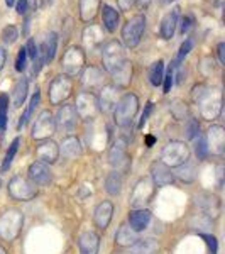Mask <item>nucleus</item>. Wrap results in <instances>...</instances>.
I'll return each mask as SVG.
<instances>
[{
    "instance_id": "nucleus-1",
    "label": "nucleus",
    "mask_w": 225,
    "mask_h": 254,
    "mask_svg": "<svg viewBox=\"0 0 225 254\" xmlns=\"http://www.w3.org/2000/svg\"><path fill=\"white\" fill-rule=\"evenodd\" d=\"M193 102L198 105L200 116L205 121H215L222 112V92L215 87H207V85L195 87Z\"/></svg>"
},
{
    "instance_id": "nucleus-2",
    "label": "nucleus",
    "mask_w": 225,
    "mask_h": 254,
    "mask_svg": "<svg viewBox=\"0 0 225 254\" xmlns=\"http://www.w3.org/2000/svg\"><path fill=\"white\" fill-rule=\"evenodd\" d=\"M139 112V98L134 93H125L118 98L115 109H113V121L120 127H129L134 122Z\"/></svg>"
},
{
    "instance_id": "nucleus-3",
    "label": "nucleus",
    "mask_w": 225,
    "mask_h": 254,
    "mask_svg": "<svg viewBox=\"0 0 225 254\" xmlns=\"http://www.w3.org/2000/svg\"><path fill=\"white\" fill-rule=\"evenodd\" d=\"M102 61H104V68L112 75L120 66H124L129 60L125 55V48L118 41H107L102 46Z\"/></svg>"
},
{
    "instance_id": "nucleus-4",
    "label": "nucleus",
    "mask_w": 225,
    "mask_h": 254,
    "mask_svg": "<svg viewBox=\"0 0 225 254\" xmlns=\"http://www.w3.org/2000/svg\"><path fill=\"white\" fill-rule=\"evenodd\" d=\"M24 214L17 208H9L0 215V237L3 241H15L22 231Z\"/></svg>"
},
{
    "instance_id": "nucleus-5",
    "label": "nucleus",
    "mask_w": 225,
    "mask_h": 254,
    "mask_svg": "<svg viewBox=\"0 0 225 254\" xmlns=\"http://www.w3.org/2000/svg\"><path fill=\"white\" fill-rule=\"evenodd\" d=\"M146 31V15L144 14H136L132 15L127 22L124 24L120 32L122 43L125 48H136L142 39V34Z\"/></svg>"
},
{
    "instance_id": "nucleus-6",
    "label": "nucleus",
    "mask_w": 225,
    "mask_h": 254,
    "mask_svg": "<svg viewBox=\"0 0 225 254\" xmlns=\"http://www.w3.org/2000/svg\"><path fill=\"white\" fill-rule=\"evenodd\" d=\"M190 159V147L183 141H171L163 147L161 151V163L168 168H178Z\"/></svg>"
},
{
    "instance_id": "nucleus-7",
    "label": "nucleus",
    "mask_w": 225,
    "mask_h": 254,
    "mask_svg": "<svg viewBox=\"0 0 225 254\" xmlns=\"http://www.w3.org/2000/svg\"><path fill=\"white\" fill-rule=\"evenodd\" d=\"M85 61H87V56H85L83 48L80 46H71L64 51L63 60H61V68H63V73L66 76H78L85 68Z\"/></svg>"
},
{
    "instance_id": "nucleus-8",
    "label": "nucleus",
    "mask_w": 225,
    "mask_h": 254,
    "mask_svg": "<svg viewBox=\"0 0 225 254\" xmlns=\"http://www.w3.org/2000/svg\"><path fill=\"white\" fill-rule=\"evenodd\" d=\"M154 193H156V185L151 178H141L134 185L132 193H130L129 203L132 208H144L147 203L153 200Z\"/></svg>"
},
{
    "instance_id": "nucleus-9",
    "label": "nucleus",
    "mask_w": 225,
    "mask_h": 254,
    "mask_svg": "<svg viewBox=\"0 0 225 254\" xmlns=\"http://www.w3.org/2000/svg\"><path fill=\"white\" fill-rule=\"evenodd\" d=\"M73 93V80L66 75H59L49 83L48 97L51 105H59L66 102Z\"/></svg>"
},
{
    "instance_id": "nucleus-10",
    "label": "nucleus",
    "mask_w": 225,
    "mask_h": 254,
    "mask_svg": "<svg viewBox=\"0 0 225 254\" xmlns=\"http://www.w3.org/2000/svg\"><path fill=\"white\" fill-rule=\"evenodd\" d=\"M7 190H9L10 198L17 200V202H29L38 195V188H36L34 183H31L27 178L19 175L10 180Z\"/></svg>"
},
{
    "instance_id": "nucleus-11",
    "label": "nucleus",
    "mask_w": 225,
    "mask_h": 254,
    "mask_svg": "<svg viewBox=\"0 0 225 254\" xmlns=\"http://www.w3.org/2000/svg\"><path fill=\"white\" fill-rule=\"evenodd\" d=\"M109 161L112 165L113 171H118L120 175L127 173L130 168V158L127 153V141L122 137H118L115 142L110 147L109 153Z\"/></svg>"
},
{
    "instance_id": "nucleus-12",
    "label": "nucleus",
    "mask_w": 225,
    "mask_h": 254,
    "mask_svg": "<svg viewBox=\"0 0 225 254\" xmlns=\"http://www.w3.org/2000/svg\"><path fill=\"white\" fill-rule=\"evenodd\" d=\"M75 110L78 114V119L83 121H95L100 114V105H98V97L92 92H81L76 97Z\"/></svg>"
},
{
    "instance_id": "nucleus-13",
    "label": "nucleus",
    "mask_w": 225,
    "mask_h": 254,
    "mask_svg": "<svg viewBox=\"0 0 225 254\" xmlns=\"http://www.w3.org/2000/svg\"><path fill=\"white\" fill-rule=\"evenodd\" d=\"M56 132V124H55V117L49 110H43L38 117L36 122L32 126V139L36 141H46Z\"/></svg>"
},
{
    "instance_id": "nucleus-14",
    "label": "nucleus",
    "mask_w": 225,
    "mask_h": 254,
    "mask_svg": "<svg viewBox=\"0 0 225 254\" xmlns=\"http://www.w3.org/2000/svg\"><path fill=\"white\" fill-rule=\"evenodd\" d=\"M55 124H56V129H59L61 132L71 136V132H75L76 126H78V114H76V110H75V105L66 104V105H63V107H59L58 114H56V119H55Z\"/></svg>"
},
{
    "instance_id": "nucleus-15",
    "label": "nucleus",
    "mask_w": 225,
    "mask_h": 254,
    "mask_svg": "<svg viewBox=\"0 0 225 254\" xmlns=\"http://www.w3.org/2000/svg\"><path fill=\"white\" fill-rule=\"evenodd\" d=\"M205 139L208 153L215 154V156H222L225 153V129L222 126H212Z\"/></svg>"
},
{
    "instance_id": "nucleus-16",
    "label": "nucleus",
    "mask_w": 225,
    "mask_h": 254,
    "mask_svg": "<svg viewBox=\"0 0 225 254\" xmlns=\"http://www.w3.org/2000/svg\"><path fill=\"white\" fill-rule=\"evenodd\" d=\"M151 180H153L156 187H168L176 182L174 175L171 173V168H168L161 161H154L151 165Z\"/></svg>"
},
{
    "instance_id": "nucleus-17",
    "label": "nucleus",
    "mask_w": 225,
    "mask_h": 254,
    "mask_svg": "<svg viewBox=\"0 0 225 254\" xmlns=\"http://www.w3.org/2000/svg\"><path fill=\"white\" fill-rule=\"evenodd\" d=\"M29 180L38 187H48L53 182V173L48 165L41 161H34L29 166Z\"/></svg>"
},
{
    "instance_id": "nucleus-18",
    "label": "nucleus",
    "mask_w": 225,
    "mask_h": 254,
    "mask_svg": "<svg viewBox=\"0 0 225 254\" xmlns=\"http://www.w3.org/2000/svg\"><path fill=\"white\" fill-rule=\"evenodd\" d=\"M36 158L39 159L44 165H53V163L58 161L59 158V146L55 141H49L46 139L44 142L36 147Z\"/></svg>"
},
{
    "instance_id": "nucleus-19",
    "label": "nucleus",
    "mask_w": 225,
    "mask_h": 254,
    "mask_svg": "<svg viewBox=\"0 0 225 254\" xmlns=\"http://www.w3.org/2000/svg\"><path fill=\"white\" fill-rule=\"evenodd\" d=\"M100 98H98V105H100V110L104 112H113L117 102H118V87H113V85H104L100 88Z\"/></svg>"
},
{
    "instance_id": "nucleus-20",
    "label": "nucleus",
    "mask_w": 225,
    "mask_h": 254,
    "mask_svg": "<svg viewBox=\"0 0 225 254\" xmlns=\"http://www.w3.org/2000/svg\"><path fill=\"white\" fill-rule=\"evenodd\" d=\"M179 7H174L173 10H169L168 14L163 17L161 20V26H159V36L163 39L168 41L174 36L176 32V27H178V19H179Z\"/></svg>"
},
{
    "instance_id": "nucleus-21",
    "label": "nucleus",
    "mask_w": 225,
    "mask_h": 254,
    "mask_svg": "<svg viewBox=\"0 0 225 254\" xmlns=\"http://www.w3.org/2000/svg\"><path fill=\"white\" fill-rule=\"evenodd\" d=\"M56 49H58V34L55 31H51L46 36L44 43L38 46V53H39V58L43 60L44 64L51 63L56 56Z\"/></svg>"
},
{
    "instance_id": "nucleus-22",
    "label": "nucleus",
    "mask_w": 225,
    "mask_h": 254,
    "mask_svg": "<svg viewBox=\"0 0 225 254\" xmlns=\"http://www.w3.org/2000/svg\"><path fill=\"white\" fill-rule=\"evenodd\" d=\"M113 217V203L112 202H102L98 203L95 208V214H93V220H95V225L100 231H105L109 227L110 222H112Z\"/></svg>"
},
{
    "instance_id": "nucleus-23",
    "label": "nucleus",
    "mask_w": 225,
    "mask_h": 254,
    "mask_svg": "<svg viewBox=\"0 0 225 254\" xmlns=\"http://www.w3.org/2000/svg\"><path fill=\"white\" fill-rule=\"evenodd\" d=\"M81 83H83V87L87 88L85 92L93 93V90L104 87V73L95 66L85 68L83 75H81Z\"/></svg>"
},
{
    "instance_id": "nucleus-24",
    "label": "nucleus",
    "mask_w": 225,
    "mask_h": 254,
    "mask_svg": "<svg viewBox=\"0 0 225 254\" xmlns=\"http://www.w3.org/2000/svg\"><path fill=\"white\" fill-rule=\"evenodd\" d=\"M151 222V212L147 208H134L129 214V227L134 232H142Z\"/></svg>"
},
{
    "instance_id": "nucleus-25",
    "label": "nucleus",
    "mask_w": 225,
    "mask_h": 254,
    "mask_svg": "<svg viewBox=\"0 0 225 254\" xmlns=\"http://www.w3.org/2000/svg\"><path fill=\"white\" fill-rule=\"evenodd\" d=\"M78 246H80V254H98V249H100V237H98L97 232L87 231L80 236Z\"/></svg>"
},
{
    "instance_id": "nucleus-26",
    "label": "nucleus",
    "mask_w": 225,
    "mask_h": 254,
    "mask_svg": "<svg viewBox=\"0 0 225 254\" xmlns=\"http://www.w3.org/2000/svg\"><path fill=\"white\" fill-rule=\"evenodd\" d=\"M196 203L202 207V210L205 212L207 217H217L220 215V200L215 195L210 193H202L200 196H196Z\"/></svg>"
},
{
    "instance_id": "nucleus-27",
    "label": "nucleus",
    "mask_w": 225,
    "mask_h": 254,
    "mask_svg": "<svg viewBox=\"0 0 225 254\" xmlns=\"http://www.w3.org/2000/svg\"><path fill=\"white\" fill-rule=\"evenodd\" d=\"M59 153H63L64 158L68 159H76L83 154V147H81V142L78 137L75 136H66L61 142Z\"/></svg>"
},
{
    "instance_id": "nucleus-28",
    "label": "nucleus",
    "mask_w": 225,
    "mask_h": 254,
    "mask_svg": "<svg viewBox=\"0 0 225 254\" xmlns=\"http://www.w3.org/2000/svg\"><path fill=\"white\" fill-rule=\"evenodd\" d=\"M100 7H102V0H78L80 19L83 22H92L97 17Z\"/></svg>"
},
{
    "instance_id": "nucleus-29",
    "label": "nucleus",
    "mask_w": 225,
    "mask_h": 254,
    "mask_svg": "<svg viewBox=\"0 0 225 254\" xmlns=\"http://www.w3.org/2000/svg\"><path fill=\"white\" fill-rule=\"evenodd\" d=\"M102 10V22H104V27L107 29L109 32H115L118 24H120V14H118L117 9H113L112 5H104L100 7Z\"/></svg>"
},
{
    "instance_id": "nucleus-30",
    "label": "nucleus",
    "mask_w": 225,
    "mask_h": 254,
    "mask_svg": "<svg viewBox=\"0 0 225 254\" xmlns=\"http://www.w3.org/2000/svg\"><path fill=\"white\" fill-rule=\"evenodd\" d=\"M81 38H83V43L87 44L90 49H93V48L100 46V44H104V29L90 24V26H87L83 29Z\"/></svg>"
},
{
    "instance_id": "nucleus-31",
    "label": "nucleus",
    "mask_w": 225,
    "mask_h": 254,
    "mask_svg": "<svg viewBox=\"0 0 225 254\" xmlns=\"http://www.w3.org/2000/svg\"><path fill=\"white\" fill-rule=\"evenodd\" d=\"M158 251L159 243L154 237H142V239H137L130 246V253L132 254H158Z\"/></svg>"
},
{
    "instance_id": "nucleus-32",
    "label": "nucleus",
    "mask_w": 225,
    "mask_h": 254,
    "mask_svg": "<svg viewBox=\"0 0 225 254\" xmlns=\"http://www.w3.org/2000/svg\"><path fill=\"white\" fill-rule=\"evenodd\" d=\"M137 241V232H134L129 225H120L115 234V243L120 248H130Z\"/></svg>"
},
{
    "instance_id": "nucleus-33",
    "label": "nucleus",
    "mask_w": 225,
    "mask_h": 254,
    "mask_svg": "<svg viewBox=\"0 0 225 254\" xmlns=\"http://www.w3.org/2000/svg\"><path fill=\"white\" fill-rule=\"evenodd\" d=\"M27 92H29V81L27 78H20L14 87V93H12V104L15 109L22 107L24 102L27 98Z\"/></svg>"
},
{
    "instance_id": "nucleus-34",
    "label": "nucleus",
    "mask_w": 225,
    "mask_h": 254,
    "mask_svg": "<svg viewBox=\"0 0 225 254\" xmlns=\"http://www.w3.org/2000/svg\"><path fill=\"white\" fill-rule=\"evenodd\" d=\"M112 78H113V81H115V85L118 88L129 87L130 80H132V63L127 61L124 66H120L115 73H112Z\"/></svg>"
},
{
    "instance_id": "nucleus-35",
    "label": "nucleus",
    "mask_w": 225,
    "mask_h": 254,
    "mask_svg": "<svg viewBox=\"0 0 225 254\" xmlns=\"http://www.w3.org/2000/svg\"><path fill=\"white\" fill-rule=\"evenodd\" d=\"M122 187H124V178H122V175L118 173V171H112V173L107 176V180H105V190H107V193L112 196L120 195Z\"/></svg>"
},
{
    "instance_id": "nucleus-36",
    "label": "nucleus",
    "mask_w": 225,
    "mask_h": 254,
    "mask_svg": "<svg viewBox=\"0 0 225 254\" xmlns=\"http://www.w3.org/2000/svg\"><path fill=\"white\" fill-rule=\"evenodd\" d=\"M39 102H41V92H39V88H36L34 95L31 97V102H29V105H27V110L24 112V116L20 117V121H19V124H17L19 130L22 129V127L32 119V116H34V112H36V109H38V105H39Z\"/></svg>"
},
{
    "instance_id": "nucleus-37",
    "label": "nucleus",
    "mask_w": 225,
    "mask_h": 254,
    "mask_svg": "<svg viewBox=\"0 0 225 254\" xmlns=\"http://www.w3.org/2000/svg\"><path fill=\"white\" fill-rule=\"evenodd\" d=\"M163 78H165V61L158 60L149 68V81L153 87H159L163 83Z\"/></svg>"
},
{
    "instance_id": "nucleus-38",
    "label": "nucleus",
    "mask_w": 225,
    "mask_h": 254,
    "mask_svg": "<svg viewBox=\"0 0 225 254\" xmlns=\"http://www.w3.org/2000/svg\"><path fill=\"white\" fill-rule=\"evenodd\" d=\"M19 144H20V137H15L14 141L10 142L9 149H7V153H5V158H3V161H2V166H0V171H2V173H7L9 168L12 166V161H14L15 154H17Z\"/></svg>"
},
{
    "instance_id": "nucleus-39",
    "label": "nucleus",
    "mask_w": 225,
    "mask_h": 254,
    "mask_svg": "<svg viewBox=\"0 0 225 254\" xmlns=\"http://www.w3.org/2000/svg\"><path fill=\"white\" fill-rule=\"evenodd\" d=\"M174 178H179L181 182L185 183H191L195 180V165L188 159V161L185 163V165L178 166L176 173H173Z\"/></svg>"
},
{
    "instance_id": "nucleus-40",
    "label": "nucleus",
    "mask_w": 225,
    "mask_h": 254,
    "mask_svg": "<svg viewBox=\"0 0 225 254\" xmlns=\"http://www.w3.org/2000/svg\"><path fill=\"white\" fill-rule=\"evenodd\" d=\"M193 149H195V154L196 158H198V161H205V159L208 158V146H207V139L205 136H202L200 134L198 137L193 139Z\"/></svg>"
},
{
    "instance_id": "nucleus-41",
    "label": "nucleus",
    "mask_w": 225,
    "mask_h": 254,
    "mask_svg": "<svg viewBox=\"0 0 225 254\" xmlns=\"http://www.w3.org/2000/svg\"><path fill=\"white\" fill-rule=\"evenodd\" d=\"M195 46V41L191 39V38H188L185 39L181 43V46H179V51H178V56H176V61H174V66H179V64L183 63V60L186 58L188 55H190V51L193 49Z\"/></svg>"
},
{
    "instance_id": "nucleus-42",
    "label": "nucleus",
    "mask_w": 225,
    "mask_h": 254,
    "mask_svg": "<svg viewBox=\"0 0 225 254\" xmlns=\"http://www.w3.org/2000/svg\"><path fill=\"white\" fill-rule=\"evenodd\" d=\"M0 38H2L3 44H7V46H10V44H14L15 41L19 39V31L15 26H5L2 29V34H0Z\"/></svg>"
},
{
    "instance_id": "nucleus-43",
    "label": "nucleus",
    "mask_w": 225,
    "mask_h": 254,
    "mask_svg": "<svg viewBox=\"0 0 225 254\" xmlns=\"http://www.w3.org/2000/svg\"><path fill=\"white\" fill-rule=\"evenodd\" d=\"M7 110H9V97L5 93L0 95V130L7 127Z\"/></svg>"
},
{
    "instance_id": "nucleus-44",
    "label": "nucleus",
    "mask_w": 225,
    "mask_h": 254,
    "mask_svg": "<svg viewBox=\"0 0 225 254\" xmlns=\"http://www.w3.org/2000/svg\"><path fill=\"white\" fill-rule=\"evenodd\" d=\"M185 132H186V137L191 139V141L200 136V124L196 119H188V122L185 126Z\"/></svg>"
},
{
    "instance_id": "nucleus-45",
    "label": "nucleus",
    "mask_w": 225,
    "mask_h": 254,
    "mask_svg": "<svg viewBox=\"0 0 225 254\" xmlns=\"http://www.w3.org/2000/svg\"><path fill=\"white\" fill-rule=\"evenodd\" d=\"M200 237L205 241V244H207V248H208V254H217V251H219V243H217L215 236L203 234V232H200Z\"/></svg>"
},
{
    "instance_id": "nucleus-46",
    "label": "nucleus",
    "mask_w": 225,
    "mask_h": 254,
    "mask_svg": "<svg viewBox=\"0 0 225 254\" xmlns=\"http://www.w3.org/2000/svg\"><path fill=\"white\" fill-rule=\"evenodd\" d=\"M26 66H27V53H26V48H20L17 60H15V69H17L19 73H22L24 69H26Z\"/></svg>"
},
{
    "instance_id": "nucleus-47",
    "label": "nucleus",
    "mask_w": 225,
    "mask_h": 254,
    "mask_svg": "<svg viewBox=\"0 0 225 254\" xmlns=\"http://www.w3.org/2000/svg\"><path fill=\"white\" fill-rule=\"evenodd\" d=\"M174 83V75H173V68H169V71L165 73V78H163V88H165V93L171 92V87Z\"/></svg>"
},
{
    "instance_id": "nucleus-48",
    "label": "nucleus",
    "mask_w": 225,
    "mask_h": 254,
    "mask_svg": "<svg viewBox=\"0 0 225 254\" xmlns=\"http://www.w3.org/2000/svg\"><path fill=\"white\" fill-rule=\"evenodd\" d=\"M26 53H27V58H31V61H36L39 58V53H38V46H36L34 39L27 41V46H26Z\"/></svg>"
},
{
    "instance_id": "nucleus-49",
    "label": "nucleus",
    "mask_w": 225,
    "mask_h": 254,
    "mask_svg": "<svg viewBox=\"0 0 225 254\" xmlns=\"http://www.w3.org/2000/svg\"><path fill=\"white\" fill-rule=\"evenodd\" d=\"M153 109H154L153 107V102H147L144 112H142V116H141V121H139V129H142V127L146 126V122H147V119H149L151 112H153Z\"/></svg>"
},
{
    "instance_id": "nucleus-50",
    "label": "nucleus",
    "mask_w": 225,
    "mask_h": 254,
    "mask_svg": "<svg viewBox=\"0 0 225 254\" xmlns=\"http://www.w3.org/2000/svg\"><path fill=\"white\" fill-rule=\"evenodd\" d=\"M193 17H191V15H185V17L181 19V34L185 36L188 31L191 29V27H193Z\"/></svg>"
},
{
    "instance_id": "nucleus-51",
    "label": "nucleus",
    "mask_w": 225,
    "mask_h": 254,
    "mask_svg": "<svg viewBox=\"0 0 225 254\" xmlns=\"http://www.w3.org/2000/svg\"><path fill=\"white\" fill-rule=\"evenodd\" d=\"M117 5L120 10H130L134 5H136V0H117Z\"/></svg>"
},
{
    "instance_id": "nucleus-52",
    "label": "nucleus",
    "mask_w": 225,
    "mask_h": 254,
    "mask_svg": "<svg viewBox=\"0 0 225 254\" xmlns=\"http://www.w3.org/2000/svg\"><path fill=\"white\" fill-rule=\"evenodd\" d=\"M17 14L19 15H24L27 12V7H29V3H27V0H17Z\"/></svg>"
},
{
    "instance_id": "nucleus-53",
    "label": "nucleus",
    "mask_w": 225,
    "mask_h": 254,
    "mask_svg": "<svg viewBox=\"0 0 225 254\" xmlns=\"http://www.w3.org/2000/svg\"><path fill=\"white\" fill-rule=\"evenodd\" d=\"M217 55H219L220 64H225V43H220L219 46H217Z\"/></svg>"
},
{
    "instance_id": "nucleus-54",
    "label": "nucleus",
    "mask_w": 225,
    "mask_h": 254,
    "mask_svg": "<svg viewBox=\"0 0 225 254\" xmlns=\"http://www.w3.org/2000/svg\"><path fill=\"white\" fill-rule=\"evenodd\" d=\"M5 61H7V51H5V48L0 46V71L5 66Z\"/></svg>"
},
{
    "instance_id": "nucleus-55",
    "label": "nucleus",
    "mask_w": 225,
    "mask_h": 254,
    "mask_svg": "<svg viewBox=\"0 0 225 254\" xmlns=\"http://www.w3.org/2000/svg\"><path fill=\"white\" fill-rule=\"evenodd\" d=\"M217 178H219V187H222L224 185V166L222 165L217 168Z\"/></svg>"
},
{
    "instance_id": "nucleus-56",
    "label": "nucleus",
    "mask_w": 225,
    "mask_h": 254,
    "mask_svg": "<svg viewBox=\"0 0 225 254\" xmlns=\"http://www.w3.org/2000/svg\"><path fill=\"white\" fill-rule=\"evenodd\" d=\"M151 2H153V0H136V3H139V7H141V10H146L147 7L151 5Z\"/></svg>"
},
{
    "instance_id": "nucleus-57",
    "label": "nucleus",
    "mask_w": 225,
    "mask_h": 254,
    "mask_svg": "<svg viewBox=\"0 0 225 254\" xmlns=\"http://www.w3.org/2000/svg\"><path fill=\"white\" fill-rule=\"evenodd\" d=\"M154 142H156V137H154V136H147L146 137V146L147 147H153Z\"/></svg>"
},
{
    "instance_id": "nucleus-58",
    "label": "nucleus",
    "mask_w": 225,
    "mask_h": 254,
    "mask_svg": "<svg viewBox=\"0 0 225 254\" xmlns=\"http://www.w3.org/2000/svg\"><path fill=\"white\" fill-rule=\"evenodd\" d=\"M173 2H176V0H159L161 5H169V3H173Z\"/></svg>"
},
{
    "instance_id": "nucleus-59",
    "label": "nucleus",
    "mask_w": 225,
    "mask_h": 254,
    "mask_svg": "<svg viewBox=\"0 0 225 254\" xmlns=\"http://www.w3.org/2000/svg\"><path fill=\"white\" fill-rule=\"evenodd\" d=\"M15 2H17V0H5L7 7H14V5H15Z\"/></svg>"
},
{
    "instance_id": "nucleus-60",
    "label": "nucleus",
    "mask_w": 225,
    "mask_h": 254,
    "mask_svg": "<svg viewBox=\"0 0 225 254\" xmlns=\"http://www.w3.org/2000/svg\"><path fill=\"white\" fill-rule=\"evenodd\" d=\"M0 254H7V253H5V249H3L2 246H0Z\"/></svg>"
}]
</instances>
